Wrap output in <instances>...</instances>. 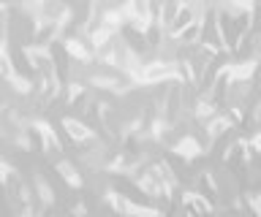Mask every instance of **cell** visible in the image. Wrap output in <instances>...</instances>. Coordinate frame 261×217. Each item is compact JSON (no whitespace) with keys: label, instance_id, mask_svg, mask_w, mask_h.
I'll list each match as a JSON object with an SVG mask.
<instances>
[{"label":"cell","instance_id":"1","mask_svg":"<svg viewBox=\"0 0 261 217\" xmlns=\"http://www.w3.org/2000/svg\"><path fill=\"white\" fill-rule=\"evenodd\" d=\"M0 182H3V190H6L8 201H11L14 212H30V193L24 188L19 171H16V168H8V171L0 176Z\"/></svg>","mask_w":261,"mask_h":217},{"label":"cell","instance_id":"2","mask_svg":"<svg viewBox=\"0 0 261 217\" xmlns=\"http://www.w3.org/2000/svg\"><path fill=\"white\" fill-rule=\"evenodd\" d=\"M63 33V25L57 19H46V17H38L36 19V27H33V44L30 46H38V49H49L57 38Z\"/></svg>","mask_w":261,"mask_h":217},{"label":"cell","instance_id":"3","mask_svg":"<svg viewBox=\"0 0 261 217\" xmlns=\"http://www.w3.org/2000/svg\"><path fill=\"white\" fill-rule=\"evenodd\" d=\"M179 212H185V214H210V212H215V204L207 201V196H204L201 190H188V193H182V201H179Z\"/></svg>","mask_w":261,"mask_h":217},{"label":"cell","instance_id":"4","mask_svg":"<svg viewBox=\"0 0 261 217\" xmlns=\"http://www.w3.org/2000/svg\"><path fill=\"white\" fill-rule=\"evenodd\" d=\"M204 19H207V17H196L191 25H185L174 38H171V44H179V46H199L201 36H204Z\"/></svg>","mask_w":261,"mask_h":217},{"label":"cell","instance_id":"5","mask_svg":"<svg viewBox=\"0 0 261 217\" xmlns=\"http://www.w3.org/2000/svg\"><path fill=\"white\" fill-rule=\"evenodd\" d=\"M171 152L179 155V158H185V160H193V158L204 155V147H201V141L196 139V136L185 133V136H179V139L171 144Z\"/></svg>","mask_w":261,"mask_h":217},{"label":"cell","instance_id":"6","mask_svg":"<svg viewBox=\"0 0 261 217\" xmlns=\"http://www.w3.org/2000/svg\"><path fill=\"white\" fill-rule=\"evenodd\" d=\"M33 128L38 131V139H41V147H44L46 155H57L60 152V139H57L55 128L46 122V119H36L33 122Z\"/></svg>","mask_w":261,"mask_h":217},{"label":"cell","instance_id":"7","mask_svg":"<svg viewBox=\"0 0 261 217\" xmlns=\"http://www.w3.org/2000/svg\"><path fill=\"white\" fill-rule=\"evenodd\" d=\"M63 131L68 133V139H73L76 144H87V141H93V128L85 125L82 119L76 117H63Z\"/></svg>","mask_w":261,"mask_h":217},{"label":"cell","instance_id":"8","mask_svg":"<svg viewBox=\"0 0 261 217\" xmlns=\"http://www.w3.org/2000/svg\"><path fill=\"white\" fill-rule=\"evenodd\" d=\"M63 49L65 54H71L73 60H79V63H90V60H95V52H93V46H87L82 38H68V41L63 44Z\"/></svg>","mask_w":261,"mask_h":217},{"label":"cell","instance_id":"9","mask_svg":"<svg viewBox=\"0 0 261 217\" xmlns=\"http://www.w3.org/2000/svg\"><path fill=\"white\" fill-rule=\"evenodd\" d=\"M231 125H234L231 117L218 114V111H215V114L210 117V122H207V139L215 141V139H220V136H226L228 131H231Z\"/></svg>","mask_w":261,"mask_h":217},{"label":"cell","instance_id":"10","mask_svg":"<svg viewBox=\"0 0 261 217\" xmlns=\"http://www.w3.org/2000/svg\"><path fill=\"white\" fill-rule=\"evenodd\" d=\"M57 174L63 176V182L68 184V188H73V190L85 188V179H82V174L76 171V166H73V163H68V160H57Z\"/></svg>","mask_w":261,"mask_h":217},{"label":"cell","instance_id":"11","mask_svg":"<svg viewBox=\"0 0 261 217\" xmlns=\"http://www.w3.org/2000/svg\"><path fill=\"white\" fill-rule=\"evenodd\" d=\"M228 66H231V84H234V82H250L256 68H258V63L245 60V63H228Z\"/></svg>","mask_w":261,"mask_h":217},{"label":"cell","instance_id":"12","mask_svg":"<svg viewBox=\"0 0 261 217\" xmlns=\"http://www.w3.org/2000/svg\"><path fill=\"white\" fill-rule=\"evenodd\" d=\"M152 168H155V174L161 176L163 184H166L169 190H174V188H177V176H174V171H171V166L166 163V160H155Z\"/></svg>","mask_w":261,"mask_h":217},{"label":"cell","instance_id":"13","mask_svg":"<svg viewBox=\"0 0 261 217\" xmlns=\"http://www.w3.org/2000/svg\"><path fill=\"white\" fill-rule=\"evenodd\" d=\"M16 74V68H14V60H11V52H8V46L6 44H0V79H11Z\"/></svg>","mask_w":261,"mask_h":217},{"label":"cell","instance_id":"14","mask_svg":"<svg viewBox=\"0 0 261 217\" xmlns=\"http://www.w3.org/2000/svg\"><path fill=\"white\" fill-rule=\"evenodd\" d=\"M36 196L44 201L46 206L55 201V193H52V188H49V182L44 179V176H36Z\"/></svg>","mask_w":261,"mask_h":217},{"label":"cell","instance_id":"15","mask_svg":"<svg viewBox=\"0 0 261 217\" xmlns=\"http://www.w3.org/2000/svg\"><path fill=\"white\" fill-rule=\"evenodd\" d=\"M8 82L14 84V92H22V95H28V92L33 90V82H30V79H24V76H19V74H14L11 79H8Z\"/></svg>","mask_w":261,"mask_h":217},{"label":"cell","instance_id":"16","mask_svg":"<svg viewBox=\"0 0 261 217\" xmlns=\"http://www.w3.org/2000/svg\"><path fill=\"white\" fill-rule=\"evenodd\" d=\"M250 149L253 152H261V131H256L250 136Z\"/></svg>","mask_w":261,"mask_h":217},{"label":"cell","instance_id":"17","mask_svg":"<svg viewBox=\"0 0 261 217\" xmlns=\"http://www.w3.org/2000/svg\"><path fill=\"white\" fill-rule=\"evenodd\" d=\"M8 168H11V166H8V160H3V158H0V176H3V174L8 171Z\"/></svg>","mask_w":261,"mask_h":217}]
</instances>
